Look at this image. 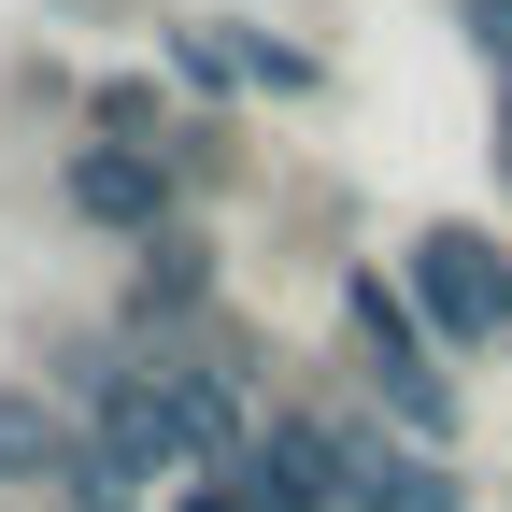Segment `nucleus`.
<instances>
[{"mask_svg": "<svg viewBox=\"0 0 512 512\" xmlns=\"http://www.w3.org/2000/svg\"><path fill=\"white\" fill-rule=\"evenodd\" d=\"M171 143H72V214L86 228H143V242H171Z\"/></svg>", "mask_w": 512, "mask_h": 512, "instance_id": "nucleus-3", "label": "nucleus"}, {"mask_svg": "<svg viewBox=\"0 0 512 512\" xmlns=\"http://www.w3.org/2000/svg\"><path fill=\"white\" fill-rule=\"evenodd\" d=\"M342 313H356V356L384 384V413H399L413 441H456V370H441V342L413 328V299L384 285V271H342Z\"/></svg>", "mask_w": 512, "mask_h": 512, "instance_id": "nucleus-2", "label": "nucleus"}, {"mask_svg": "<svg viewBox=\"0 0 512 512\" xmlns=\"http://www.w3.org/2000/svg\"><path fill=\"white\" fill-rule=\"evenodd\" d=\"M86 114H100V128H114V143H157V86H100V100H86Z\"/></svg>", "mask_w": 512, "mask_h": 512, "instance_id": "nucleus-11", "label": "nucleus"}, {"mask_svg": "<svg viewBox=\"0 0 512 512\" xmlns=\"http://www.w3.org/2000/svg\"><path fill=\"white\" fill-rule=\"evenodd\" d=\"M228 43H242V72H256V86H285V100L313 86V57H299V43H256V29H228Z\"/></svg>", "mask_w": 512, "mask_h": 512, "instance_id": "nucleus-10", "label": "nucleus"}, {"mask_svg": "<svg viewBox=\"0 0 512 512\" xmlns=\"http://www.w3.org/2000/svg\"><path fill=\"white\" fill-rule=\"evenodd\" d=\"M498 185H512V100H498Z\"/></svg>", "mask_w": 512, "mask_h": 512, "instance_id": "nucleus-14", "label": "nucleus"}, {"mask_svg": "<svg viewBox=\"0 0 512 512\" xmlns=\"http://www.w3.org/2000/svg\"><path fill=\"white\" fill-rule=\"evenodd\" d=\"M171 512H256V498H242V470H200V484L171 498Z\"/></svg>", "mask_w": 512, "mask_h": 512, "instance_id": "nucleus-12", "label": "nucleus"}, {"mask_svg": "<svg viewBox=\"0 0 512 512\" xmlns=\"http://www.w3.org/2000/svg\"><path fill=\"white\" fill-rule=\"evenodd\" d=\"M242 498L256 512H342V441L328 427H256V456H242Z\"/></svg>", "mask_w": 512, "mask_h": 512, "instance_id": "nucleus-5", "label": "nucleus"}, {"mask_svg": "<svg viewBox=\"0 0 512 512\" xmlns=\"http://www.w3.org/2000/svg\"><path fill=\"white\" fill-rule=\"evenodd\" d=\"M214 285V256H200V228H171V242H143V313H185Z\"/></svg>", "mask_w": 512, "mask_h": 512, "instance_id": "nucleus-7", "label": "nucleus"}, {"mask_svg": "<svg viewBox=\"0 0 512 512\" xmlns=\"http://www.w3.org/2000/svg\"><path fill=\"white\" fill-rule=\"evenodd\" d=\"M470 43L498 57V72H512V0H470Z\"/></svg>", "mask_w": 512, "mask_h": 512, "instance_id": "nucleus-13", "label": "nucleus"}, {"mask_svg": "<svg viewBox=\"0 0 512 512\" xmlns=\"http://www.w3.org/2000/svg\"><path fill=\"white\" fill-rule=\"evenodd\" d=\"M57 498H72V512H143V470H128V456H100V441H86V456H72V484H57Z\"/></svg>", "mask_w": 512, "mask_h": 512, "instance_id": "nucleus-9", "label": "nucleus"}, {"mask_svg": "<svg viewBox=\"0 0 512 512\" xmlns=\"http://www.w3.org/2000/svg\"><path fill=\"white\" fill-rule=\"evenodd\" d=\"M328 441H342V512H470V484L427 441H370V427H328Z\"/></svg>", "mask_w": 512, "mask_h": 512, "instance_id": "nucleus-4", "label": "nucleus"}, {"mask_svg": "<svg viewBox=\"0 0 512 512\" xmlns=\"http://www.w3.org/2000/svg\"><path fill=\"white\" fill-rule=\"evenodd\" d=\"M399 299H413V328L456 342V356L512 342V256H498L484 228H427V242L399 256Z\"/></svg>", "mask_w": 512, "mask_h": 512, "instance_id": "nucleus-1", "label": "nucleus"}, {"mask_svg": "<svg viewBox=\"0 0 512 512\" xmlns=\"http://www.w3.org/2000/svg\"><path fill=\"white\" fill-rule=\"evenodd\" d=\"M72 413L43 399V384H0V484H72Z\"/></svg>", "mask_w": 512, "mask_h": 512, "instance_id": "nucleus-6", "label": "nucleus"}, {"mask_svg": "<svg viewBox=\"0 0 512 512\" xmlns=\"http://www.w3.org/2000/svg\"><path fill=\"white\" fill-rule=\"evenodd\" d=\"M171 86L228 100V86H242V43H228V29H171Z\"/></svg>", "mask_w": 512, "mask_h": 512, "instance_id": "nucleus-8", "label": "nucleus"}]
</instances>
